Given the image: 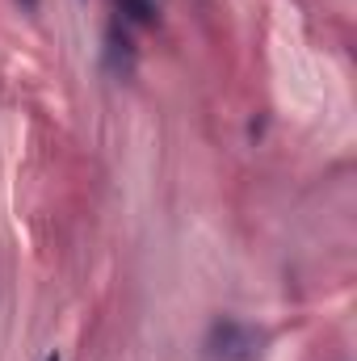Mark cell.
Masks as SVG:
<instances>
[{
    "label": "cell",
    "instance_id": "cell-1",
    "mask_svg": "<svg viewBox=\"0 0 357 361\" xmlns=\"http://www.w3.org/2000/svg\"><path fill=\"white\" fill-rule=\"evenodd\" d=\"M261 353H265V332L236 324V319L214 324L206 336V357L210 361H257Z\"/></svg>",
    "mask_w": 357,
    "mask_h": 361
},
{
    "label": "cell",
    "instance_id": "cell-2",
    "mask_svg": "<svg viewBox=\"0 0 357 361\" xmlns=\"http://www.w3.org/2000/svg\"><path fill=\"white\" fill-rule=\"evenodd\" d=\"M105 55H109V68H114L118 76H131V72H135V47H131V38H126L118 25L105 34Z\"/></svg>",
    "mask_w": 357,
    "mask_h": 361
},
{
    "label": "cell",
    "instance_id": "cell-3",
    "mask_svg": "<svg viewBox=\"0 0 357 361\" xmlns=\"http://www.w3.org/2000/svg\"><path fill=\"white\" fill-rule=\"evenodd\" d=\"M21 4H25V8H34V4H38V0H21Z\"/></svg>",
    "mask_w": 357,
    "mask_h": 361
},
{
    "label": "cell",
    "instance_id": "cell-4",
    "mask_svg": "<svg viewBox=\"0 0 357 361\" xmlns=\"http://www.w3.org/2000/svg\"><path fill=\"white\" fill-rule=\"evenodd\" d=\"M47 361H59V353H51V357H47Z\"/></svg>",
    "mask_w": 357,
    "mask_h": 361
}]
</instances>
